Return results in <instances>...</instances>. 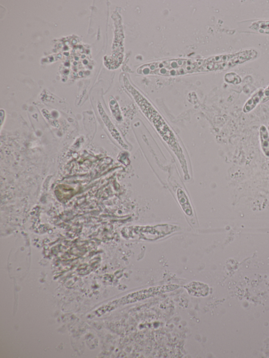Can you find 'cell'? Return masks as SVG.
<instances>
[{
	"instance_id": "10",
	"label": "cell",
	"mask_w": 269,
	"mask_h": 358,
	"mask_svg": "<svg viewBox=\"0 0 269 358\" xmlns=\"http://www.w3.org/2000/svg\"><path fill=\"white\" fill-rule=\"evenodd\" d=\"M269 100V85L268 86L267 88L264 90V98L262 101V103L267 102Z\"/></svg>"
},
{
	"instance_id": "9",
	"label": "cell",
	"mask_w": 269,
	"mask_h": 358,
	"mask_svg": "<svg viewBox=\"0 0 269 358\" xmlns=\"http://www.w3.org/2000/svg\"><path fill=\"white\" fill-rule=\"evenodd\" d=\"M225 80L227 83L234 85H238L242 81L240 76L234 72L226 74L225 76Z\"/></svg>"
},
{
	"instance_id": "1",
	"label": "cell",
	"mask_w": 269,
	"mask_h": 358,
	"mask_svg": "<svg viewBox=\"0 0 269 358\" xmlns=\"http://www.w3.org/2000/svg\"><path fill=\"white\" fill-rule=\"evenodd\" d=\"M218 70L215 56L204 59L178 58L158 61L139 66L140 75L178 76Z\"/></svg>"
},
{
	"instance_id": "7",
	"label": "cell",
	"mask_w": 269,
	"mask_h": 358,
	"mask_svg": "<svg viewBox=\"0 0 269 358\" xmlns=\"http://www.w3.org/2000/svg\"><path fill=\"white\" fill-rule=\"evenodd\" d=\"M259 139L263 153L265 156L269 158V132L265 125L260 127Z\"/></svg>"
},
{
	"instance_id": "6",
	"label": "cell",
	"mask_w": 269,
	"mask_h": 358,
	"mask_svg": "<svg viewBox=\"0 0 269 358\" xmlns=\"http://www.w3.org/2000/svg\"><path fill=\"white\" fill-rule=\"evenodd\" d=\"M264 90L263 89H260L252 95L243 106V111L244 113H250L251 111L256 108L259 103L262 102L264 98Z\"/></svg>"
},
{
	"instance_id": "4",
	"label": "cell",
	"mask_w": 269,
	"mask_h": 358,
	"mask_svg": "<svg viewBox=\"0 0 269 358\" xmlns=\"http://www.w3.org/2000/svg\"><path fill=\"white\" fill-rule=\"evenodd\" d=\"M190 295L195 297H206L210 289L208 285L201 282H193L184 286Z\"/></svg>"
},
{
	"instance_id": "5",
	"label": "cell",
	"mask_w": 269,
	"mask_h": 358,
	"mask_svg": "<svg viewBox=\"0 0 269 358\" xmlns=\"http://www.w3.org/2000/svg\"><path fill=\"white\" fill-rule=\"evenodd\" d=\"M99 108L100 113L101 114V116L102 121H103L105 124L106 125L110 134L112 135V136L115 139V140L117 141V142L118 143V144H119V145L121 146V147H122L125 149H128V146L126 145L123 139L122 138L120 133L118 132L111 121H110V119L107 116L106 114L105 113L103 109L102 108L101 105L99 106Z\"/></svg>"
},
{
	"instance_id": "8",
	"label": "cell",
	"mask_w": 269,
	"mask_h": 358,
	"mask_svg": "<svg viewBox=\"0 0 269 358\" xmlns=\"http://www.w3.org/2000/svg\"><path fill=\"white\" fill-rule=\"evenodd\" d=\"M178 201L184 212L189 216L193 214V210L188 198L183 190L179 188L177 192Z\"/></svg>"
},
{
	"instance_id": "2",
	"label": "cell",
	"mask_w": 269,
	"mask_h": 358,
	"mask_svg": "<svg viewBox=\"0 0 269 358\" xmlns=\"http://www.w3.org/2000/svg\"><path fill=\"white\" fill-rule=\"evenodd\" d=\"M131 95L136 101L142 114L152 124L158 133L178 158L184 171L185 178L186 179L189 178L183 151L179 145L175 134L152 103L137 89L133 90L131 92Z\"/></svg>"
},
{
	"instance_id": "3",
	"label": "cell",
	"mask_w": 269,
	"mask_h": 358,
	"mask_svg": "<svg viewBox=\"0 0 269 358\" xmlns=\"http://www.w3.org/2000/svg\"><path fill=\"white\" fill-rule=\"evenodd\" d=\"M179 288L177 285H168L141 290L128 294L120 299L114 300L110 303V309L130 304L136 302L153 297L161 294L175 291Z\"/></svg>"
}]
</instances>
